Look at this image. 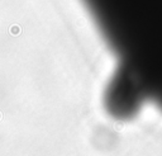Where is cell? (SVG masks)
Wrapping results in <instances>:
<instances>
[{"instance_id": "obj_1", "label": "cell", "mask_w": 162, "mask_h": 156, "mask_svg": "<svg viewBox=\"0 0 162 156\" xmlns=\"http://www.w3.org/2000/svg\"><path fill=\"white\" fill-rule=\"evenodd\" d=\"M148 93L162 100V0H81Z\"/></svg>"}]
</instances>
